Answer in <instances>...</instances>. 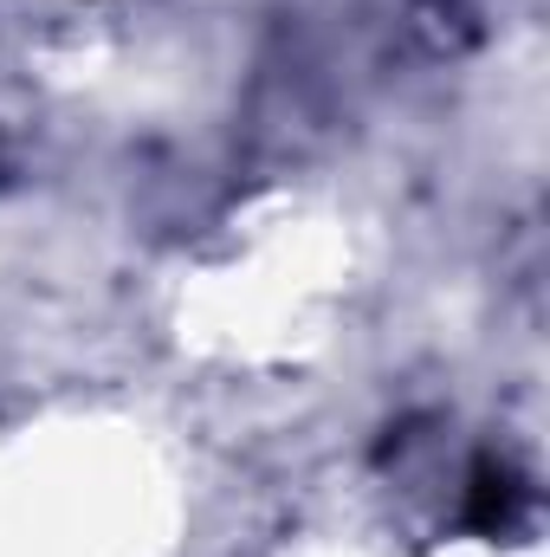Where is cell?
<instances>
[{"instance_id": "obj_1", "label": "cell", "mask_w": 550, "mask_h": 557, "mask_svg": "<svg viewBox=\"0 0 550 557\" xmlns=\"http://www.w3.org/2000/svg\"><path fill=\"white\" fill-rule=\"evenodd\" d=\"M525 506H532V486L518 480V467H505V460H479L473 480H466V506H460V519H466V532H479V539H505V532L525 519Z\"/></svg>"}]
</instances>
